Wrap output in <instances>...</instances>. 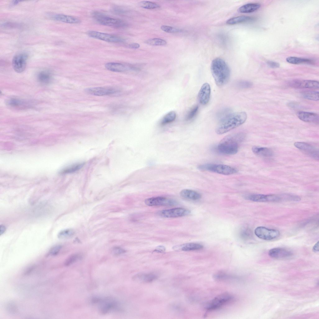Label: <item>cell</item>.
<instances>
[{"instance_id":"cell-1","label":"cell","mask_w":319,"mask_h":319,"mask_svg":"<svg viewBox=\"0 0 319 319\" xmlns=\"http://www.w3.org/2000/svg\"><path fill=\"white\" fill-rule=\"evenodd\" d=\"M247 118L244 112L231 113L220 120L216 131L218 134L226 133L243 124Z\"/></svg>"},{"instance_id":"cell-2","label":"cell","mask_w":319,"mask_h":319,"mask_svg":"<svg viewBox=\"0 0 319 319\" xmlns=\"http://www.w3.org/2000/svg\"><path fill=\"white\" fill-rule=\"evenodd\" d=\"M245 137V134L243 132L228 135L220 142L217 147V150L219 152L224 155L235 154L238 151L239 144L244 140Z\"/></svg>"},{"instance_id":"cell-3","label":"cell","mask_w":319,"mask_h":319,"mask_svg":"<svg viewBox=\"0 0 319 319\" xmlns=\"http://www.w3.org/2000/svg\"><path fill=\"white\" fill-rule=\"evenodd\" d=\"M211 69L217 85L221 86L228 82L230 75V69L223 60L219 58L214 59L211 64Z\"/></svg>"},{"instance_id":"cell-4","label":"cell","mask_w":319,"mask_h":319,"mask_svg":"<svg viewBox=\"0 0 319 319\" xmlns=\"http://www.w3.org/2000/svg\"><path fill=\"white\" fill-rule=\"evenodd\" d=\"M91 302L93 304L98 305L99 311L102 314H107L117 309L118 307V303L117 300L110 297L102 298L94 297L92 298Z\"/></svg>"},{"instance_id":"cell-5","label":"cell","mask_w":319,"mask_h":319,"mask_svg":"<svg viewBox=\"0 0 319 319\" xmlns=\"http://www.w3.org/2000/svg\"><path fill=\"white\" fill-rule=\"evenodd\" d=\"M199 169L217 173L220 174L229 175L235 174L237 170L231 166L223 164H207L199 165Z\"/></svg>"},{"instance_id":"cell-6","label":"cell","mask_w":319,"mask_h":319,"mask_svg":"<svg viewBox=\"0 0 319 319\" xmlns=\"http://www.w3.org/2000/svg\"><path fill=\"white\" fill-rule=\"evenodd\" d=\"M92 15L97 22L102 25L117 28H123L127 25L122 20L111 17L99 12H94Z\"/></svg>"},{"instance_id":"cell-7","label":"cell","mask_w":319,"mask_h":319,"mask_svg":"<svg viewBox=\"0 0 319 319\" xmlns=\"http://www.w3.org/2000/svg\"><path fill=\"white\" fill-rule=\"evenodd\" d=\"M232 296L228 293H224L216 297L208 302L205 306L207 310H212L218 309L232 300Z\"/></svg>"},{"instance_id":"cell-8","label":"cell","mask_w":319,"mask_h":319,"mask_svg":"<svg viewBox=\"0 0 319 319\" xmlns=\"http://www.w3.org/2000/svg\"><path fill=\"white\" fill-rule=\"evenodd\" d=\"M28 55L25 52L17 54L13 57L12 60V66L15 71L21 73L25 69Z\"/></svg>"},{"instance_id":"cell-9","label":"cell","mask_w":319,"mask_h":319,"mask_svg":"<svg viewBox=\"0 0 319 319\" xmlns=\"http://www.w3.org/2000/svg\"><path fill=\"white\" fill-rule=\"evenodd\" d=\"M255 233L259 238L265 240L274 239L278 237L280 234L279 231L277 230L269 229L261 226L255 228Z\"/></svg>"},{"instance_id":"cell-10","label":"cell","mask_w":319,"mask_h":319,"mask_svg":"<svg viewBox=\"0 0 319 319\" xmlns=\"http://www.w3.org/2000/svg\"><path fill=\"white\" fill-rule=\"evenodd\" d=\"M88 35L90 37L108 42L117 43L124 41L123 39L120 36L96 31H89Z\"/></svg>"},{"instance_id":"cell-11","label":"cell","mask_w":319,"mask_h":319,"mask_svg":"<svg viewBox=\"0 0 319 319\" xmlns=\"http://www.w3.org/2000/svg\"><path fill=\"white\" fill-rule=\"evenodd\" d=\"M189 210L182 208H176L161 210L158 212L160 216L166 218H175L189 215Z\"/></svg>"},{"instance_id":"cell-12","label":"cell","mask_w":319,"mask_h":319,"mask_svg":"<svg viewBox=\"0 0 319 319\" xmlns=\"http://www.w3.org/2000/svg\"><path fill=\"white\" fill-rule=\"evenodd\" d=\"M145 203L146 205L150 206H173L177 203L176 201L173 199L160 196L146 199L145 201Z\"/></svg>"},{"instance_id":"cell-13","label":"cell","mask_w":319,"mask_h":319,"mask_svg":"<svg viewBox=\"0 0 319 319\" xmlns=\"http://www.w3.org/2000/svg\"><path fill=\"white\" fill-rule=\"evenodd\" d=\"M290 86L298 88H318L319 82L313 80L295 79L288 83Z\"/></svg>"},{"instance_id":"cell-14","label":"cell","mask_w":319,"mask_h":319,"mask_svg":"<svg viewBox=\"0 0 319 319\" xmlns=\"http://www.w3.org/2000/svg\"><path fill=\"white\" fill-rule=\"evenodd\" d=\"M294 146L307 155L316 160L319 159V151L312 145L306 142H296Z\"/></svg>"},{"instance_id":"cell-15","label":"cell","mask_w":319,"mask_h":319,"mask_svg":"<svg viewBox=\"0 0 319 319\" xmlns=\"http://www.w3.org/2000/svg\"><path fill=\"white\" fill-rule=\"evenodd\" d=\"M48 17L52 20L70 24H78L80 22L79 19L68 15L58 13H49Z\"/></svg>"},{"instance_id":"cell-16","label":"cell","mask_w":319,"mask_h":319,"mask_svg":"<svg viewBox=\"0 0 319 319\" xmlns=\"http://www.w3.org/2000/svg\"><path fill=\"white\" fill-rule=\"evenodd\" d=\"M211 92V87L209 84L207 83L203 84L198 95V100L201 104L206 105L208 103L210 99Z\"/></svg>"},{"instance_id":"cell-17","label":"cell","mask_w":319,"mask_h":319,"mask_svg":"<svg viewBox=\"0 0 319 319\" xmlns=\"http://www.w3.org/2000/svg\"><path fill=\"white\" fill-rule=\"evenodd\" d=\"M86 92L90 94L102 96L113 94L117 92L114 88L107 87H95L86 89Z\"/></svg>"},{"instance_id":"cell-18","label":"cell","mask_w":319,"mask_h":319,"mask_svg":"<svg viewBox=\"0 0 319 319\" xmlns=\"http://www.w3.org/2000/svg\"><path fill=\"white\" fill-rule=\"evenodd\" d=\"M292 252L288 250L282 248H275L270 250L269 256L276 259H282L290 257L293 255Z\"/></svg>"},{"instance_id":"cell-19","label":"cell","mask_w":319,"mask_h":319,"mask_svg":"<svg viewBox=\"0 0 319 319\" xmlns=\"http://www.w3.org/2000/svg\"><path fill=\"white\" fill-rule=\"evenodd\" d=\"M105 68L108 70L113 72H122L127 70L135 71V67L129 65L126 66L122 64L116 62H108L105 64Z\"/></svg>"},{"instance_id":"cell-20","label":"cell","mask_w":319,"mask_h":319,"mask_svg":"<svg viewBox=\"0 0 319 319\" xmlns=\"http://www.w3.org/2000/svg\"><path fill=\"white\" fill-rule=\"evenodd\" d=\"M297 115L300 120L306 122L314 123L319 122V115L316 113L299 111L297 112Z\"/></svg>"},{"instance_id":"cell-21","label":"cell","mask_w":319,"mask_h":319,"mask_svg":"<svg viewBox=\"0 0 319 319\" xmlns=\"http://www.w3.org/2000/svg\"><path fill=\"white\" fill-rule=\"evenodd\" d=\"M157 277L156 274L152 273H139L135 275L133 279L140 283H148L156 279Z\"/></svg>"},{"instance_id":"cell-22","label":"cell","mask_w":319,"mask_h":319,"mask_svg":"<svg viewBox=\"0 0 319 319\" xmlns=\"http://www.w3.org/2000/svg\"><path fill=\"white\" fill-rule=\"evenodd\" d=\"M203 246L200 244L189 243L174 246L173 249L176 250L189 251L199 250L203 248Z\"/></svg>"},{"instance_id":"cell-23","label":"cell","mask_w":319,"mask_h":319,"mask_svg":"<svg viewBox=\"0 0 319 319\" xmlns=\"http://www.w3.org/2000/svg\"><path fill=\"white\" fill-rule=\"evenodd\" d=\"M255 20V18L253 17L246 16H240L230 18L227 20L226 23L228 25H233L252 22Z\"/></svg>"},{"instance_id":"cell-24","label":"cell","mask_w":319,"mask_h":319,"mask_svg":"<svg viewBox=\"0 0 319 319\" xmlns=\"http://www.w3.org/2000/svg\"><path fill=\"white\" fill-rule=\"evenodd\" d=\"M180 196L183 198L191 200H197L201 198V194L198 192L189 189H184L180 193Z\"/></svg>"},{"instance_id":"cell-25","label":"cell","mask_w":319,"mask_h":319,"mask_svg":"<svg viewBox=\"0 0 319 319\" xmlns=\"http://www.w3.org/2000/svg\"><path fill=\"white\" fill-rule=\"evenodd\" d=\"M252 150L255 154L264 157H270L273 155L272 151L267 147L254 146L252 147Z\"/></svg>"},{"instance_id":"cell-26","label":"cell","mask_w":319,"mask_h":319,"mask_svg":"<svg viewBox=\"0 0 319 319\" xmlns=\"http://www.w3.org/2000/svg\"><path fill=\"white\" fill-rule=\"evenodd\" d=\"M260 6L261 5L259 3H249L241 6L238 10L242 13H250L256 11L259 8Z\"/></svg>"},{"instance_id":"cell-27","label":"cell","mask_w":319,"mask_h":319,"mask_svg":"<svg viewBox=\"0 0 319 319\" xmlns=\"http://www.w3.org/2000/svg\"><path fill=\"white\" fill-rule=\"evenodd\" d=\"M51 74L47 71H42L40 72L37 75L38 81L41 83L47 84L50 83L52 80Z\"/></svg>"},{"instance_id":"cell-28","label":"cell","mask_w":319,"mask_h":319,"mask_svg":"<svg viewBox=\"0 0 319 319\" xmlns=\"http://www.w3.org/2000/svg\"><path fill=\"white\" fill-rule=\"evenodd\" d=\"M286 60L288 63L295 64H312L314 63V61L312 60L294 56L288 57L286 58Z\"/></svg>"},{"instance_id":"cell-29","label":"cell","mask_w":319,"mask_h":319,"mask_svg":"<svg viewBox=\"0 0 319 319\" xmlns=\"http://www.w3.org/2000/svg\"><path fill=\"white\" fill-rule=\"evenodd\" d=\"M302 96L306 99L317 101L319 100V92L314 91H306L302 93Z\"/></svg>"},{"instance_id":"cell-30","label":"cell","mask_w":319,"mask_h":319,"mask_svg":"<svg viewBox=\"0 0 319 319\" xmlns=\"http://www.w3.org/2000/svg\"><path fill=\"white\" fill-rule=\"evenodd\" d=\"M176 117V113L174 111H171L166 114L162 118L161 124L165 125L174 121Z\"/></svg>"},{"instance_id":"cell-31","label":"cell","mask_w":319,"mask_h":319,"mask_svg":"<svg viewBox=\"0 0 319 319\" xmlns=\"http://www.w3.org/2000/svg\"><path fill=\"white\" fill-rule=\"evenodd\" d=\"M138 6L141 7L148 9H153L159 8L160 6L159 4L151 2L148 1H142L138 3Z\"/></svg>"},{"instance_id":"cell-32","label":"cell","mask_w":319,"mask_h":319,"mask_svg":"<svg viewBox=\"0 0 319 319\" xmlns=\"http://www.w3.org/2000/svg\"><path fill=\"white\" fill-rule=\"evenodd\" d=\"M145 43L152 45L162 46L165 45L166 41L164 40L158 38L150 39L146 40Z\"/></svg>"},{"instance_id":"cell-33","label":"cell","mask_w":319,"mask_h":319,"mask_svg":"<svg viewBox=\"0 0 319 319\" xmlns=\"http://www.w3.org/2000/svg\"><path fill=\"white\" fill-rule=\"evenodd\" d=\"M198 110V106L195 105L192 107L188 111L186 116L185 120L187 121L192 120L197 115Z\"/></svg>"},{"instance_id":"cell-34","label":"cell","mask_w":319,"mask_h":319,"mask_svg":"<svg viewBox=\"0 0 319 319\" xmlns=\"http://www.w3.org/2000/svg\"><path fill=\"white\" fill-rule=\"evenodd\" d=\"M83 164V163L74 164L64 169L61 172V173L62 174H64L75 172L80 169Z\"/></svg>"},{"instance_id":"cell-35","label":"cell","mask_w":319,"mask_h":319,"mask_svg":"<svg viewBox=\"0 0 319 319\" xmlns=\"http://www.w3.org/2000/svg\"><path fill=\"white\" fill-rule=\"evenodd\" d=\"M74 234V231L72 229H69L63 230L60 232L58 237L60 239H65L72 236Z\"/></svg>"},{"instance_id":"cell-36","label":"cell","mask_w":319,"mask_h":319,"mask_svg":"<svg viewBox=\"0 0 319 319\" xmlns=\"http://www.w3.org/2000/svg\"><path fill=\"white\" fill-rule=\"evenodd\" d=\"M240 238L243 240H248L251 237L252 232L248 228L244 227L240 231Z\"/></svg>"},{"instance_id":"cell-37","label":"cell","mask_w":319,"mask_h":319,"mask_svg":"<svg viewBox=\"0 0 319 319\" xmlns=\"http://www.w3.org/2000/svg\"><path fill=\"white\" fill-rule=\"evenodd\" d=\"M81 256L79 254H75L69 256L66 260L64 265L66 266H69L78 260L80 259Z\"/></svg>"},{"instance_id":"cell-38","label":"cell","mask_w":319,"mask_h":319,"mask_svg":"<svg viewBox=\"0 0 319 319\" xmlns=\"http://www.w3.org/2000/svg\"><path fill=\"white\" fill-rule=\"evenodd\" d=\"M25 103H25L23 101L16 99H11L9 100L7 102L8 105L17 107L23 106Z\"/></svg>"},{"instance_id":"cell-39","label":"cell","mask_w":319,"mask_h":319,"mask_svg":"<svg viewBox=\"0 0 319 319\" xmlns=\"http://www.w3.org/2000/svg\"><path fill=\"white\" fill-rule=\"evenodd\" d=\"M236 86L241 88H251L253 85V83L249 81L246 80H240L237 82Z\"/></svg>"},{"instance_id":"cell-40","label":"cell","mask_w":319,"mask_h":319,"mask_svg":"<svg viewBox=\"0 0 319 319\" xmlns=\"http://www.w3.org/2000/svg\"><path fill=\"white\" fill-rule=\"evenodd\" d=\"M161 29L164 31L168 33H176L181 31V30L180 29L166 25L162 26L161 27Z\"/></svg>"},{"instance_id":"cell-41","label":"cell","mask_w":319,"mask_h":319,"mask_svg":"<svg viewBox=\"0 0 319 319\" xmlns=\"http://www.w3.org/2000/svg\"><path fill=\"white\" fill-rule=\"evenodd\" d=\"M214 277L216 279L222 280L231 278L232 276L222 272H219L215 274Z\"/></svg>"},{"instance_id":"cell-42","label":"cell","mask_w":319,"mask_h":319,"mask_svg":"<svg viewBox=\"0 0 319 319\" xmlns=\"http://www.w3.org/2000/svg\"><path fill=\"white\" fill-rule=\"evenodd\" d=\"M61 248V246L60 245H55L50 250L49 254L51 255H55L58 254Z\"/></svg>"},{"instance_id":"cell-43","label":"cell","mask_w":319,"mask_h":319,"mask_svg":"<svg viewBox=\"0 0 319 319\" xmlns=\"http://www.w3.org/2000/svg\"><path fill=\"white\" fill-rule=\"evenodd\" d=\"M126 252V250L119 247H114L112 250V254L116 256L120 255L121 254L124 253Z\"/></svg>"},{"instance_id":"cell-44","label":"cell","mask_w":319,"mask_h":319,"mask_svg":"<svg viewBox=\"0 0 319 319\" xmlns=\"http://www.w3.org/2000/svg\"><path fill=\"white\" fill-rule=\"evenodd\" d=\"M267 63L269 67L273 68H278L280 66L279 63L273 61H268L267 62Z\"/></svg>"},{"instance_id":"cell-45","label":"cell","mask_w":319,"mask_h":319,"mask_svg":"<svg viewBox=\"0 0 319 319\" xmlns=\"http://www.w3.org/2000/svg\"><path fill=\"white\" fill-rule=\"evenodd\" d=\"M140 47V45L137 43H132L128 45V47L131 49H136Z\"/></svg>"},{"instance_id":"cell-46","label":"cell","mask_w":319,"mask_h":319,"mask_svg":"<svg viewBox=\"0 0 319 319\" xmlns=\"http://www.w3.org/2000/svg\"><path fill=\"white\" fill-rule=\"evenodd\" d=\"M165 250V248L164 247L160 246L157 247L155 251L159 252L162 253L164 252Z\"/></svg>"},{"instance_id":"cell-47","label":"cell","mask_w":319,"mask_h":319,"mask_svg":"<svg viewBox=\"0 0 319 319\" xmlns=\"http://www.w3.org/2000/svg\"><path fill=\"white\" fill-rule=\"evenodd\" d=\"M313 250L314 251L317 252L319 251V241L317 242L314 245L313 247Z\"/></svg>"},{"instance_id":"cell-48","label":"cell","mask_w":319,"mask_h":319,"mask_svg":"<svg viewBox=\"0 0 319 319\" xmlns=\"http://www.w3.org/2000/svg\"><path fill=\"white\" fill-rule=\"evenodd\" d=\"M6 230V228L3 225H1L0 227V234L1 235L3 234Z\"/></svg>"},{"instance_id":"cell-49","label":"cell","mask_w":319,"mask_h":319,"mask_svg":"<svg viewBox=\"0 0 319 319\" xmlns=\"http://www.w3.org/2000/svg\"><path fill=\"white\" fill-rule=\"evenodd\" d=\"M19 2H20V1H14L12 2V4L14 5H15L17 4Z\"/></svg>"}]
</instances>
